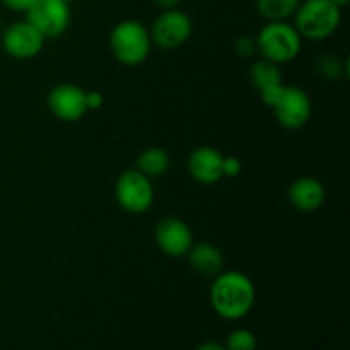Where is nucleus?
I'll list each match as a JSON object with an SVG mask.
<instances>
[{
	"mask_svg": "<svg viewBox=\"0 0 350 350\" xmlns=\"http://www.w3.org/2000/svg\"><path fill=\"white\" fill-rule=\"evenodd\" d=\"M150 41V33L142 23L126 19L113 27L109 46L118 62L125 65H139L149 55Z\"/></svg>",
	"mask_w": 350,
	"mask_h": 350,
	"instance_id": "20e7f679",
	"label": "nucleus"
},
{
	"mask_svg": "<svg viewBox=\"0 0 350 350\" xmlns=\"http://www.w3.org/2000/svg\"><path fill=\"white\" fill-rule=\"evenodd\" d=\"M34 2H36V0H2V3L9 10H14V12H24V14L33 7Z\"/></svg>",
	"mask_w": 350,
	"mask_h": 350,
	"instance_id": "5701e85b",
	"label": "nucleus"
},
{
	"mask_svg": "<svg viewBox=\"0 0 350 350\" xmlns=\"http://www.w3.org/2000/svg\"><path fill=\"white\" fill-rule=\"evenodd\" d=\"M188 253H190L191 269L200 273V275L214 277L222 272V267H224L222 253L211 243H198L195 246L191 245Z\"/></svg>",
	"mask_w": 350,
	"mask_h": 350,
	"instance_id": "4468645a",
	"label": "nucleus"
},
{
	"mask_svg": "<svg viewBox=\"0 0 350 350\" xmlns=\"http://www.w3.org/2000/svg\"><path fill=\"white\" fill-rule=\"evenodd\" d=\"M301 34L286 21H269L256 36V48L265 60L273 64H287L299 55Z\"/></svg>",
	"mask_w": 350,
	"mask_h": 350,
	"instance_id": "7ed1b4c3",
	"label": "nucleus"
},
{
	"mask_svg": "<svg viewBox=\"0 0 350 350\" xmlns=\"http://www.w3.org/2000/svg\"><path fill=\"white\" fill-rule=\"evenodd\" d=\"M250 77H252V82L256 85L258 91L270 88V85L282 84V74H280L279 67H277V64L269 60H262L253 65Z\"/></svg>",
	"mask_w": 350,
	"mask_h": 350,
	"instance_id": "f3484780",
	"label": "nucleus"
},
{
	"mask_svg": "<svg viewBox=\"0 0 350 350\" xmlns=\"http://www.w3.org/2000/svg\"><path fill=\"white\" fill-rule=\"evenodd\" d=\"M197 350H226V349L219 344H204V345H200Z\"/></svg>",
	"mask_w": 350,
	"mask_h": 350,
	"instance_id": "a878e982",
	"label": "nucleus"
},
{
	"mask_svg": "<svg viewBox=\"0 0 350 350\" xmlns=\"http://www.w3.org/2000/svg\"><path fill=\"white\" fill-rule=\"evenodd\" d=\"M211 301L217 314L238 320L250 313L255 303V286L241 272H221L211 289Z\"/></svg>",
	"mask_w": 350,
	"mask_h": 350,
	"instance_id": "f257e3e1",
	"label": "nucleus"
},
{
	"mask_svg": "<svg viewBox=\"0 0 350 350\" xmlns=\"http://www.w3.org/2000/svg\"><path fill=\"white\" fill-rule=\"evenodd\" d=\"M156 241L167 256L180 258L187 255L188 250L191 248L193 236H191L190 228L181 219L166 217L157 224Z\"/></svg>",
	"mask_w": 350,
	"mask_h": 350,
	"instance_id": "9b49d317",
	"label": "nucleus"
},
{
	"mask_svg": "<svg viewBox=\"0 0 350 350\" xmlns=\"http://www.w3.org/2000/svg\"><path fill=\"white\" fill-rule=\"evenodd\" d=\"M103 101H105V99H103L101 92H98V91L85 92V105H88V109L101 108Z\"/></svg>",
	"mask_w": 350,
	"mask_h": 350,
	"instance_id": "b1692460",
	"label": "nucleus"
},
{
	"mask_svg": "<svg viewBox=\"0 0 350 350\" xmlns=\"http://www.w3.org/2000/svg\"><path fill=\"white\" fill-rule=\"evenodd\" d=\"M289 200L296 208L303 212H313L325 202V187L318 180L310 176L299 178L289 188Z\"/></svg>",
	"mask_w": 350,
	"mask_h": 350,
	"instance_id": "ddd939ff",
	"label": "nucleus"
},
{
	"mask_svg": "<svg viewBox=\"0 0 350 350\" xmlns=\"http://www.w3.org/2000/svg\"><path fill=\"white\" fill-rule=\"evenodd\" d=\"M239 171H241V163H239L238 157H224V164H222V173H224V176L234 178L238 176Z\"/></svg>",
	"mask_w": 350,
	"mask_h": 350,
	"instance_id": "4be33fe9",
	"label": "nucleus"
},
{
	"mask_svg": "<svg viewBox=\"0 0 350 350\" xmlns=\"http://www.w3.org/2000/svg\"><path fill=\"white\" fill-rule=\"evenodd\" d=\"M181 0H154V3H156L157 7H161V9L164 10H170V9H176L178 5H180Z\"/></svg>",
	"mask_w": 350,
	"mask_h": 350,
	"instance_id": "393cba45",
	"label": "nucleus"
},
{
	"mask_svg": "<svg viewBox=\"0 0 350 350\" xmlns=\"http://www.w3.org/2000/svg\"><path fill=\"white\" fill-rule=\"evenodd\" d=\"M62 2H65V3H70L72 0H62Z\"/></svg>",
	"mask_w": 350,
	"mask_h": 350,
	"instance_id": "cd10ccee",
	"label": "nucleus"
},
{
	"mask_svg": "<svg viewBox=\"0 0 350 350\" xmlns=\"http://www.w3.org/2000/svg\"><path fill=\"white\" fill-rule=\"evenodd\" d=\"M255 50L256 41L253 40V38L243 36L238 38V41H236V51H238V55H241V57H250V55H253Z\"/></svg>",
	"mask_w": 350,
	"mask_h": 350,
	"instance_id": "412c9836",
	"label": "nucleus"
},
{
	"mask_svg": "<svg viewBox=\"0 0 350 350\" xmlns=\"http://www.w3.org/2000/svg\"><path fill=\"white\" fill-rule=\"evenodd\" d=\"M26 21L44 38H57L68 27L70 9L62 0H36L26 12Z\"/></svg>",
	"mask_w": 350,
	"mask_h": 350,
	"instance_id": "423d86ee",
	"label": "nucleus"
},
{
	"mask_svg": "<svg viewBox=\"0 0 350 350\" xmlns=\"http://www.w3.org/2000/svg\"><path fill=\"white\" fill-rule=\"evenodd\" d=\"M191 19L185 12L178 9L164 10L156 21H154L150 40L161 48L173 50L181 46L191 34Z\"/></svg>",
	"mask_w": 350,
	"mask_h": 350,
	"instance_id": "0eeeda50",
	"label": "nucleus"
},
{
	"mask_svg": "<svg viewBox=\"0 0 350 350\" xmlns=\"http://www.w3.org/2000/svg\"><path fill=\"white\" fill-rule=\"evenodd\" d=\"M272 109L280 125L291 130L301 129L311 116V99L301 88L286 85L282 96Z\"/></svg>",
	"mask_w": 350,
	"mask_h": 350,
	"instance_id": "1a4fd4ad",
	"label": "nucleus"
},
{
	"mask_svg": "<svg viewBox=\"0 0 350 350\" xmlns=\"http://www.w3.org/2000/svg\"><path fill=\"white\" fill-rule=\"evenodd\" d=\"M222 164H224V156L214 147H197L190 154L188 159V170L190 174L197 181L204 185L217 183L221 178H224L222 173Z\"/></svg>",
	"mask_w": 350,
	"mask_h": 350,
	"instance_id": "f8f14e48",
	"label": "nucleus"
},
{
	"mask_svg": "<svg viewBox=\"0 0 350 350\" xmlns=\"http://www.w3.org/2000/svg\"><path fill=\"white\" fill-rule=\"evenodd\" d=\"M256 338L248 330H236L229 335L228 349L229 350H255Z\"/></svg>",
	"mask_w": 350,
	"mask_h": 350,
	"instance_id": "a211bd4d",
	"label": "nucleus"
},
{
	"mask_svg": "<svg viewBox=\"0 0 350 350\" xmlns=\"http://www.w3.org/2000/svg\"><path fill=\"white\" fill-rule=\"evenodd\" d=\"M116 200L130 214H142L149 211L154 200L150 178L139 170H129L116 181Z\"/></svg>",
	"mask_w": 350,
	"mask_h": 350,
	"instance_id": "39448f33",
	"label": "nucleus"
},
{
	"mask_svg": "<svg viewBox=\"0 0 350 350\" xmlns=\"http://www.w3.org/2000/svg\"><path fill=\"white\" fill-rule=\"evenodd\" d=\"M284 89H286V85L284 84H275V85H270V88L262 89V91H260L262 101L265 103L267 106H270V108H273V106L277 105V101L280 99V96H282Z\"/></svg>",
	"mask_w": 350,
	"mask_h": 350,
	"instance_id": "aec40b11",
	"label": "nucleus"
},
{
	"mask_svg": "<svg viewBox=\"0 0 350 350\" xmlns=\"http://www.w3.org/2000/svg\"><path fill=\"white\" fill-rule=\"evenodd\" d=\"M301 0H256L260 16L267 21H286L296 14Z\"/></svg>",
	"mask_w": 350,
	"mask_h": 350,
	"instance_id": "dca6fc26",
	"label": "nucleus"
},
{
	"mask_svg": "<svg viewBox=\"0 0 350 350\" xmlns=\"http://www.w3.org/2000/svg\"><path fill=\"white\" fill-rule=\"evenodd\" d=\"M48 106L57 118L64 122H77L88 111L85 91L75 84H60L48 96Z\"/></svg>",
	"mask_w": 350,
	"mask_h": 350,
	"instance_id": "9d476101",
	"label": "nucleus"
},
{
	"mask_svg": "<svg viewBox=\"0 0 350 350\" xmlns=\"http://www.w3.org/2000/svg\"><path fill=\"white\" fill-rule=\"evenodd\" d=\"M170 167V156L159 147H150L137 157V170L146 176H161Z\"/></svg>",
	"mask_w": 350,
	"mask_h": 350,
	"instance_id": "2eb2a0df",
	"label": "nucleus"
},
{
	"mask_svg": "<svg viewBox=\"0 0 350 350\" xmlns=\"http://www.w3.org/2000/svg\"><path fill=\"white\" fill-rule=\"evenodd\" d=\"M294 17V27L301 38L320 41L332 36L340 26L342 10L332 0H304L299 3Z\"/></svg>",
	"mask_w": 350,
	"mask_h": 350,
	"instance_id": "f03ea898",
	"label": "nucleus"
},
{
	"mask_svg": "<svg viewBox=\"0 0 350 350\" xmlns=\"http://www.w3.org/2000/svg\"><path fill=\"white\" fill-rule=\"evenodd\" d=\"M46 38L27 21H17L10 24L2 36V46L10 57L26 60L36 57L43 48Z\"/></svg>",
	"mask_w": 350,
	"mask_h": 350,
	"instance_id": "6e6552de",
	"label": "nucleus"
},
{
	"mask_svg": "<svg viewBox=\"0 0 350 350\" xmlns=\"http://www.w3.org/2000/svg\"><path fill=\"white\" fill-rule=\"evenodd\" d=\"M318 68H320V72L325 75V77L335 81V79H340L342 75H344L345 65L342 64L337 57L327 55V57H323L320 62H318Z\"/></svg>",
	"mask_w": 350,
	"mask_h": 350,
	"instance_id": "6ab92c4d",
	"label": "nucleus"
},
{
	"mask_svg": "<svg viewBox=\"0 0 350 350\" xmlns=\"http://www.w3.org/2000/svg\"><path fill=\"white\" fill-rule=\"evenodd\" d=\"M332 2H334L335 5H337V7H340V9H342V7H345V5H347V3L350 2V0H332Z\"/></svg>",
	"mask_w": 350,
	"mask_h": 350,
	"instance_id": "bb28decb",
	"label": "nucleus"
}]
</instances>
